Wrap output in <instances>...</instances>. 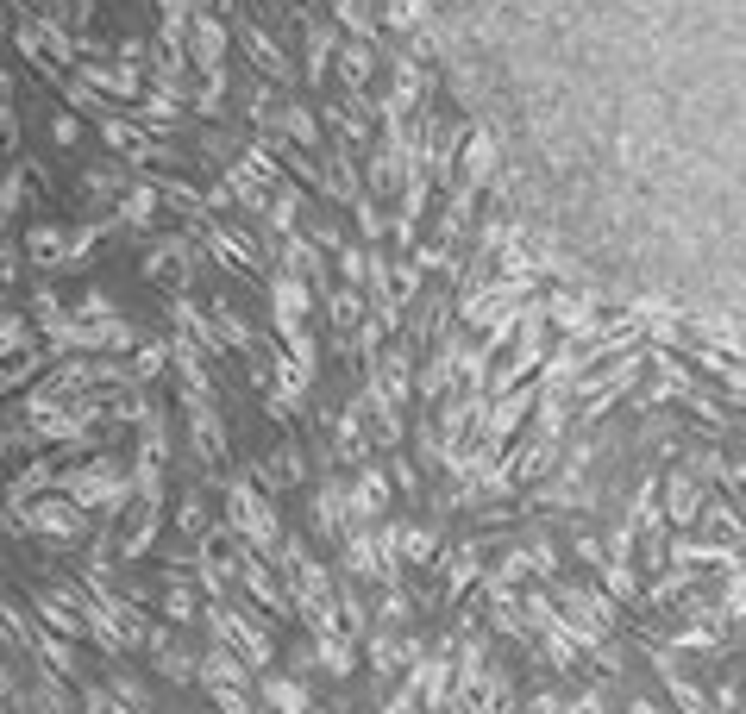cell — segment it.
<instances>
[{
	"label": "cell",
	"mask_w": 746,
	"mask_h": 714,
	"mask_svg": "<svg viewBox=\"0 0 746 714\" xmlns=\"http://www.w3.org/2000/svg\"><path fill=\"white\" fill-rule=\"evenodd\" d=\"M226 520H232V533H239L258 558H270V564H283V552H289V539H283V527H276V514H270V502L258 489L245 483V476H232L226 483Z\"/></svg>",
	"instance_id": "obj_1"
},
{
	"label": "cell",
	"mask_w": 746,
	"mask_h": 714,
	"mask_svg": "<svg viewBox=\"0 0 746 714\" xmlns=\"http://www.w3.org/2000/svg\"><path fill=\"white\" fill-rule=\"evenodd\" d=\"M245 664H251V658H245L239 646H232V639H220V646L201 658V683L214 689V708H232V714H239V708H251V683H245Z\"/></svg>",
	"instance_id": "obj_2"
},
{
	"label": "cell",
	"mask_w": 746,
	"mask_h": 714,
	"mask_svg": "<svg viewBox=\"0 0 746 714\" xmlns=\"http://www.w3.org/2000/svg\"><path fill=\"white\" fill-rule=\"evenodd\" d=\"M207 627H214L220 639H232L245 658H251V671H270V658H276V646H270V627L258 621V614H245V608H207Z\"/></svg>",
	"instance_id": "obj_3"
},
{
	"label": "cell",
	"mask_w": 746,
	"mask_h": 714,
	"mask_svg": "<svg viewBox=\"0 0 746 714\" xmlns=\"http://www.w3.org/2000/svg\"><path fill=\"white\" fill-rule=\"evenodd\" d=\"M57 483L76 495L82 508H95V502H101V508L113 514V508H126V502H132L126 483H120V464H113V458H95V464H82V470H63Z\"/></svg>",
	"instance_id": "obj_4"
},
{
	"label": "cell",
	"mask_w": 746,
	"mask_h": 714,
	"mask_svg": "<svg viewBox=\"0 0 746 714\" xmlns=\"http://www.w3.org/2000/svg\"><path fill=\"white\" fill-rule=\"evenodd\" d=\"M232 577H239V583L251 589V602H258V608L270 614V621H289V614H295V602H283V589H276V577H270V570H264L258 558H251V545H245L239 558H232Z\"/></svg>",
	"instance_id": "obj_5"
},
{
	"label": "cell",
	"mask_w": 746,
	"mask_h": 714,
	"mask_svg": "<svg viewBox=\"0 0 746 714\" xmlns=\"http://www.w3.org/2000/svg\"><path fill=\"white\" fill-rule=\"evenodd\" d=\"M308 276H295V270H283L270 282V314H276V332H283V339H295L301 332V320H308Z\"/></svg>",
	"instance_id": "obj_6"
},
{
	"label": "cell",
	"mask_w": 746,
	"mask_h": 714,
	"mask_svg": "<svg viewBox=\"0 0 746 714\" xmlns=\"http://www.w3.org/2000/svg\"><path fill=\"white\" fill-rule=\"evenodd\" d=\"M195 270V251H189V238H163V245L145 251V276L151 282H170V289H182Z\"/></svg>",
	"instance_id": "obj_7"
},
{
	"label": "cell",
	"mask_w": 746,
	"mask_h": 714,
	"mask_svg": "<svg viewBox=\"0 0 746 714\" xmlns=\"http://www.w3.org/2000/svg\"><path fill=\"white\" fill-rule=\"evenodd\" d=\"M546 320H558V326L571 332V339H596V332H602L596 301H584V295H565V289H558V295H546Z\"/></svg>",
	"instance_id": "obj_8"
},
{
	"label": "cell",
	"mask_w": 746,
	"mask_h": 714,
	"mask_svg": "<svg viewBox=\"0 0 746 714\" xmlns=\"http://www.w3.org/2000/svg\"><path fill=\"white\" fill-rule=\"evenodd\" d=\"M189 439H195V451H201L207 470L226 458V426H220V414H214V401H189Z\"/></svg>",
	"instance_id": "obj_9"
},
{
	"label": "cell",
	"mask_w": 746,
	"mask_h": 714,
	"mask_svg": "<svg viewBox=\"0 0 746 714\" xmlns=\"http://www.w3.org/2000/svg\"><path fill=\"white\" fill-rule=\"evenodd\" d=\"M239 32H245V51H251V63H258L270 82H295V63L283 57V44H276V38H270V32L258 26V19H245Z\"/></svg>",
	"instance_id": "obj_10"
},
{
	"label": "cell",
	"mask_w": 746,
	"mask_h": 714,
	"mask_svg": "<svg viewBox=\"0 0 746 714\" xmlns=\"http://www.w3.org/2000/svg\"><path fill=\"white\" fill-rule=\"evenodd\" d=\"M32 533L38 539H82V508H69V502H32Z\"/></svg>",
	"instance_id": "obj_11"
},
{
	"label": "cell",
	"mask_w": 746,
	"mask_h": 714,
	"mask_svg": "<svg viewBox=\"0 0 746 714\" xmlns=\"http://www.w3.org/2000/svg\"><path fill=\"white\" fill-rule=\"evenodd\" d=\"M76 76L88 82V88H101V94H120V101H132V94H145V82H138V69H107V63H95V57H82L76 63Z\"/></svg>",
	"instance_id": "obj_12"
},
{
	"label": "cell",
	"mask_w": 746,
	"mask_h": 714,
	"mask_svg": "<svg viewBox=\"0 0 746 714\" xmlns=\"http://www.w3.org/2000/svg\"><path fill=\"white\" fill-rule=\"evenodd\" d=\"M671 564H721V570H740V545H715V539H671Z\"/></svg>",
	"instance_id": "obj_13"
},
{
	"label": "cell",
	"mask_w": 746,
	"mask_h": 714,
	"mask_svg": "<svg viewBox=\"0 0 746 714\" xmlns=\"http://www.w3.org/2000/svg\"><path fill=\"white\" fill-rule=\"evenodd\" d=\"M189 51H195V63L207 69V76H214L220 69V57H226V26L214 13H195V32H189Z\"/></svg>",
	"instance_id": "obj_14"
},
{
	"label": "cell",
	"mask_w": 746,
	"mask_h": 714,
	"mask_svg": "<svg viewBox=\"0 0 746 714\" xmlns=\"http://www.w3.org/2000/svg\"><path fill=\"white\" fill-rule=\"evenodd\" d=\"M703 502H709V495L696 489L684 470L665 483V520H678V527H696V514H703Z\"/></svg>",
	"instance_id": "obj_15"
},
{
	"label": "cell",
	"mask_w": 746,
	"mask_h": 714,
	"mask_svg": "<svg viewBox=\"0 0 746 714\" xmlns=\"http://www.w3.org/2000/svg\"><path fill=\"white\" fill-rule=\"evenodd\" d=\"M207 245H214V251H220V264H232V270H258V264H264V251L251 245V238L226 232V226H207Z\"/></svg>",
	"instance_id": "obj_16"
},
{
	"label": "cell",
	"mask_w": 746,
	"mask_h": 714,
	"mask_svg": "<svg viewBox=\"0 0 746 714\" xmlns=\"http://www.w3.org/2000/svg\"><path fill=\"white\" fill-rule=\"evenodd\" d=\"M258 696H264L270 708H283V714L314 708V696H308V683H301V677H264V683H258Z\"/></svg>",
	"instance_id": "obj_17"
},
{
	"label": "cell",
	"mask_w": 746,
	"mask_h": 714,
	"mask_svg": "<svg viewBox=\"0 0 746 714\" xmlns=\"http://www.w3.org/2000/svg\"><path fill=\"white\" fill-rule=\"evenodd\" d=\"M157 195H163L157 182H132L126 195H120V220H126V226H151V220H157Z\"/></svg>",
	"instance_id": "obj_18"
},
{
	"label": "cell",
	"mask_w": 746,
	"mask_h": 714,
	"mask_svg": "<svg viewBox=\"0 0 746 714\" xmlns=\"http://www.w3.org/2000/svg\"><path fill=\"white\" fill-rule=\"evenodd\" d=\"M414 652H421V639H395V633H370V658H377V671H402V664H414Z\"/></svg>",
	"instance_id": "obj_19"
},
{
	"label": "cell",
	"mask_w": 746,
	"mask_h": 714,
	"mask_svg": "<svg viewBox=\"0 0 746 714\" xmlns=\"http://www.w3.org/2000/svg\"><path fill=\"white\" fill-rule=\"evenodd\" d=\"M652 664H659V671H665V689H671V696H678V708H715L709 696H703V689H696L684 671H678V664H671V652H652Z\"/></svg>",
	"instance_id": "obj_20"
},
{
	"label": "cell",
	"mask_w": 746,
	"mask_h": 714,
	"mask_svg": "<svg viewBox=\"0 0 746 714\" xmlns=\"http://www.w3.org/2000/svg\"><path fill=\"white\" fill-rule=\"evenodd\" d=\"M370 63H377V51H370V38H352L339 51V76H345V88H364L370 82Z\"/></svg>",
	"instance_id": "obj_21"
},
{
	"label": "cell",
	"mask_w": 746,
	"mask_h": 714,
	"mask_svg": "<svg viewBox=\"0 0 746 714\" xmlns=\"http://www.w3.org/2000/svg\"><path fill=\"white\" fill-rule=\"evenodd\" d=\"M383 502H389L383 470H364V476H358V495H352V514H358V520H377V514H383Z\"/></svg>",
	"instance_id": "obj_22"
},
{
	"label": "cell",
	"mask_w": 746,
	"mask_h": 714,
	"mask_svg": "<svg viewBox=\"0 0 746 714\" xmlns=\"http://www.w3.org/2000/svg\"><path fill=\"white\" fill-rule=\"evenodd\" d=\"M489 176H496V138H483V132H477L471 145H464V182L477 188V182H489Z\"/></svg>",
	"instance_id": "obj_23"
},
{
	"label": "cell",
	"mask_w": 746,
	"mask_h": 714,
	"mask_svg": "<svg viewBox=\"0 0 746 714\" xmlns=\"http://www.w3.org/2000/svg\"><path fill=\"white\" fill-rule=\"evenodd\" d=\"M326 314H333V332L345 339V326H358V314H364V295H358V282H345V289H333V295H326Z\"/></svg>",
	"instance_id": "obj_24"
},
{
	"label": "cell",
	"mask_w": 746,
	"mask_h": 714,
	"mask_svg": "<svg viewBox=\"0 0 746 714\" xmlns=\"http://www.w3.org/2000/svg\"><path fill=\"white\" fill-rule=\"evenodd\" d=\"M214 320H220V339H226V345H239V351H251V345H258V332H251V320H245L232 301H214Z\"/></svg>",
	"instance_id": "obj_25"
},
{
	"label": "cell",
	"mask_w": 746,
	"mask_h": 714,
	"mask_svg": "<svg viewBox=\"0 0 746 714\" xmlns=\"http://www.w3.org/2000/svg\"><path fill=\"white\" fill-rule=\"evenodd\" d=\"M132 483H138V502L157 508L163 502V458H151V451H138V470H132Z\"/></svg>",
	"instance_id": "obj_26"
},
{
	"label": "cell",
	"mask_w": 746,
	"mask_h": 714,
	"mask_svg": "<svg viewBox=\"0 0 746 714\" xmlns=\"http://www.w3.org/2000/svg\"><path fill=\"white\" fill-rule=\"evenodd\" d=\"M82 188H88V195H126V170H120V163H88V170H82Z\"/></svg>",
	"instance_id": "obj_27"
},
{
	"label": "cell",
	"mask_w": 746,
	"mask_h": 714,
	"mask_svg": "<svg viewBox=\"0 0 746 714\" xmlns=\"http://www.w3.org/2000/svg\"><path fill=\"white\" fill-rule=\"evenodd\" d=\"M32 652H38V658H51V671H63V677H76V683H88V677H82V664H76V652H69V646H63V639H51V633H38V639H32Z\"/></svg>",
	"instance_id": "obj_28"
},
{
	"label": "cell",
	"mask_w": 746,
	"mask_h": 714,
	"mask_svg": "<svg viewBox=\"0 0 746 714\" xmlns=\"http://www.w3.org/2000/svg\"><path fill=\"white\" fill-rule=\"evenodd\" d=\"M301 188H289V182H276V195H270V226L276 232H295V213H301Z\"/></svg>",
	"instance_id": "obj_29"
},
{
	"label": "cell",
	"mask_w": 746,
	"mask_h": 714,
	"mask_svg": "<svg viewBox=\"0 0 746 714\" xmlns=\"http://www.w3.org/2000/svg\"><path fill=\"white\" fill-rule=\"evenodd\" d=\"M63 245H69V232H63V226H32V232H26V251L38 257V270L51 264V257H63Z\"/></svg>",
	"instance_id": "obj_30"
},
{
	"label": "cell",
	"mask_w": 746,
	"mask_h": 714,
	"mask_svg": "<svg viewBox=\"0 0 746 714\" xmlns=\"http://www.w3.org/2000/svg\"><path fill=\"white\" fill-rule=\"evenodd\" d=\"M51 483H57V470H51V464H26V470L13 476L7 502H32V495H38V489H51Z\"/></svg>",
	"instance_id": "obj_31"
},
{
	"label": "cell",
	"mask_w": 746,
	"mask_h": 714,
	"mask_svg": "<svg viewBox=\"0 0 746 714\" xmlns=\"http://www.w3.org/2000/svg\"><path fill=\"white\" fill-rule=\"evenodd\" d=\"M151 545H157V508H145V514L132 520V533H126V545H120V558H145Z\"/></svg>",
	"instance_id": "obj_32"
},
{
	"label": "cell",
	"mask_w": 746,
	"mask_h": 714,
	"mask_svg": "<svg viewBox=\"0 0 746 714\" xmlns=\"http://www.w3.org/2000/svg\"><path fill=\"white\" fill-rule=\"evenodd\" d=\"M163 614H170V621H195V589L182 583V577H170V589H163Z\"/></svg>",
	"instance_id": "obj_33"
},
{
	"label": "cell",
	"mask_w": 746,
	"mask_h": 714,
	"mask_svg": "<svg viewBox=\"0 0 746 714\" xmlns=\"http://www.w3.org/2000/svg\"><path fill=\"white\" fill-rule=\"evenodd\" d=\"M163 364H170V345H157V339H145V345L132 351V376H138V383H151Z\"/></svg>",
	"instance_id": "obj_34"
},
{
	"label": "cell",
	"mask_w": 746,
	"mask_h": 714,
	"mask_svg": "<svg viewBox=\"0 0 746 714\" xmlns=\"http://www.w3.org/2000/svg\"><path fill=\"white\" fill-rule=\"evenodd\" d=\"M333 19L352 38H370V0H333Z\"/></svg>",
	"instance_id": "obj_35"
},
{
	"label": "cell",
	"mask_w": 746,
	"mask_h": 714,
	"mask_svg": "<svg viewBox=\"0 0 746 714\" xmlns=\"http://www.w3.org/2000/svg\"><path fill=\"white\" fill-rule=\"evenodd\" d=\"M333 51H339V44H333V26H314V32H308V76H326Z\"/></svg>",
	"instance_id": "obj_36"
},
{
	"label": "cell",
	"mask_w": 746,
	"mask_h": 714,
	"mask_svg": "<svg viewBox=\"0 0 746 714\" xmlns=\"http://www.w3.org/2000/svg\"><path fill=\"white\" fill-rule=\"evenodd\" d=\"M283 132L295 138V145H320V126H314L308 107H283Z\"/></svg>",
	"instance_id": "obj_37"
},
{
	"label": "cell",
	"mask_w": 746,
	"mask_h": 714,
	"mask_svg": "<svg viewBox=\"0 0 746 714\" xmlns=\"http://www.w3.org/2000/svg\"><path fill=\"white\" fill-rule=\"evenodd\" d=\"M333 433H339V458H364V426H358V414H339V426H333Z\"/></svg>",
	"instance_id": "obj_38"
},
{
	"label": "cell",
	"mask_w": 746,
	"mask_h": 714,
	"mask_svg": "<svg viewBox=\"0 0 746 714\" xmlns=\"http://www.w3.org/2000/svg\"><path fill=\"white\" fill-rule=\"evenodd\" d=\"M76 314H82V320H113V314H120V301H113L107 289H88V295L76 301Z\"/></svg>",
	"instance_id": "obj_39"
},
{
	"label": "cell",
	"mask_w": 746,
	"mask_h": 714,
	"mask_svg": "<svg viewBox=\"0 0 746 714\" xmlns=\"http://www.w3.org/2000/svg\"><path fill=\"white\" fill-rule=\"evenodd\" d=\"M113 696H120L126 708H151V689H145V683H138L132 671H113Z\"/></svg>",
	"instance_id": "obj_40"
},
{
	"label": "cell",
	"mask_w": 746,
	"mask_h": 714,
	"mask_svg": "<svg viewBox=\"0 0 746 714\" xmlns=\"http://www.w3.org/2000/svg\"><path fill=\"white\" fill-rule=\"evenodd\" d=\"M477 564H483V545H458V564H452V595L477 577Z\"/></svg>",
	"instance_id": "obj_41"
},
{
	"label": "cell",
	"mask_w": 746,
	"mask_h": 714,
	"mask_svg": "<svg viewBox=\"0 0 746 714\" xmlns=\"http://www.w3.org/2000/svg\"><path fill=\"white\" fill-rule=\"evenodd\" d=\"M665 646H678V652H715V633L709 627H684V633H671Z\"/></svg>",
	"instance_id": "obj_42"
},
{
	"label": "cell",
	"mask_w": 746,
	"mask_h": 714,
	"mask_svg": "<svg viewBox=\"0 0 746 714\" xmlns=\"http://www.w3.org/2000/svg\"><path fill=\"white\" fill-rule=\"evenodd\" d=\"M703 514H709V527H721V533H734V539H746V520H740L734 508H721V502H703Z\"/></svg>",
	"instance_id": "obj_43"
},
{
	"label": "cell",
	"mask_w": 746,
	"mask_h": 714,
	"mask_svg": "<svg viewBox=\"0 0 746 714\" xmlns=\"http://www.w3.org/2000/svg\"><path fill=\"white\" fill-rule=\"evenodd\" d=\"M427 0H389V26H421Z\"/></svg>",
	"instance_id": "obj_44"
},
{
	"label": "cell",
	"mask_w": 746,
	"mask_h": 714,
	"mask_svg": "<svg viewBox=\"0 0 746 714\" xmlns=\"http://www.w3.org/2000/svg\"><path fill=\"white\" fill-rule=\"evenodd\" d=\"M176 520H182V533H201L207 527V508H201V495L189 489V495H182V508H176Z\"/></svg>",
	"instance_id": "obj_45"
},
{
	"label": "cell",
	"mask_w": 746,
	"mask_h": 714,
	"mask_svg": "<svg viewBox=\"0 0 746 714\" xmlns=\"http://www.w3.org/2000/svg\"><path fill=\"white\" fill-rule=\"evenodd\" d=\"M326 119H333V132H339V138H352V145H364V138H370V132H364V119H358V113H345V107H333Z\"/></svg>",
	"instance_id": "obj_46"
},
{
	"label": "cell",
	"mask_w": 746,
	"mask_h": 714,
	"mask_svg": "<svg viewBox=\"0 0 746 714\" xmlns=\"http://www.w3.org/2000/svg\"><path fill=\"white\" fill-rule=\"evenodd\" d=\"M377 621H383V627H402V621H408V595H402V589L377 602Z\"/></svg>",
	"instance_id": "obj_47"
},
{
	"label": "cell",
	"mask_w": 746,
	"mask_h": 714,
	"mask_svg": "<svg viewBox=\"0 0 746 714\" xmlns=\"http://www.w3.org/2000/svg\"><path fill=\"white\" fill-rule=\"evenodd\" d=\"M721 614H734V621H746V564L734 570V589H728V602H721Z\"/></svg>",
	"instance_id": "obj_48"
},
{
	"label": "cell",
	"mask_w": 746,
	"mask_h": 714,
	"mask_svg": "<svg viewBox=\"0 0 746 714\" xmlns=\"http://www.w3.org/2000/svg\"><path fill=\"white\" fill-rule=\"evenodd\" d=\"M57 13L69 26H88V19H95V0H57Z\"/></svg>",
	"instance_id": "obj_49"
},
{
	"label": "cell",
	"mask_w": 746,
	"mask_h": 714,
	"mask_svg": "<svg viewBox=\"0 0 746 714\" xmlns=\"http://www.w3.org/2000/svg\"><path fill=\"white\" fill-rule=\"evenodd\" d=\"M352 207H358V226H364L370 238H377V232H383V213H377V201H370V195H358Z\"/></svg>",
	"instance_id": "obj_50"
},
{
	"label": "cell",
	"mask_w": 746,
	"mask_h": 714,
	"mask_svg": "<svg viewBox=\"0 0 746 714\" xmlns=\"http://www.w3.org/2000/svg\"><path fill=\"white\" fill-rule=\"evenodd\" d=\"M26 339H32L26 314H7V351H26Z\"/></svg>",
	"instance_id": "obj_51"
},
{
	"label": "cell",
	"mask_w": 746,
	"mask_h": 714,
	"mask_svg": "<svg viewBox=\"0 0 746 714\" xmlns=\"http://www.w3.org/2000/svg\"><path fill=\"white\" fill-rule=\"evenodd\" d=\"M19 201H26V182H19V176H7V201H0V207H7V220L19 213Z\"/></svg>",
	"instance_id": "obj_52"
},
{
	"label": "cell",
	"mask_w": 746,
	"mask_h": 714,
	"mask_svg": "<svg viewBox=\"0 0 746 714\" xmlns=\"http://www.w3.org/2000/svg\"><path fill=\"white\" fill-rule=\"evenodd\" d=\"M76 132H82V126H76V113H69V119H57V126H51V138H57V145H76Z\"/></svg>",
	"instance_id": "obj_53"
},
{
	"label": "cell",
	"mask_w": 746,
	"mask_h": 714,
	"mask_svg": "<svg viewBox=\"0 0 746 714\" xmlns=\"http://www.w3.org/2000/svg\"><path fill=\"white\" fill-rule=\"evenodd\" d=\"M377 339H383V320H370V326H358V351H377Z\"/></svg>",
	"instance_id": "obj_54"
}]
</instances>
